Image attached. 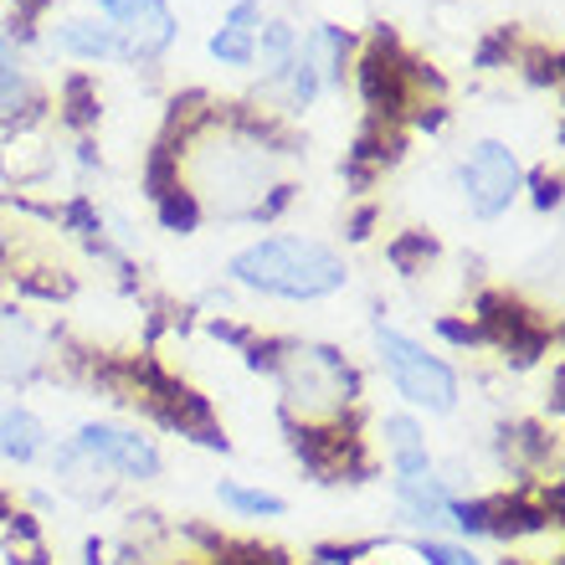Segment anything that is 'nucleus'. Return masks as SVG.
I'll return each instance as SVG.
<instances>
[{
    "label": "nucleus",
    "mask_w": 565,
    "mask_h": 565,
    "mask_svg": "<svg viewBox=\"0 0 565 565\" xmlns=\"http://www.w3.org/2000/svg\"><path fill=\"white\" fill-rule=\"evenodd\" d=\"M294 52H298V36H294V26H282V21H268V26H263V42H253V57H263L268 77H288Z\"/></svg>",
    "instance_id": "4468645a"
},
{
    "label": "nucleus",
    "mask_w": 565,
    "mask_h": 565,
    "mask_svg": "<svg viewBox=\"0 0 565 565\" xmlns=\"http://www.w3.org/2000/svg\"><path fill=\"white\" fill-rule=\"evenodd\" d=\"M483 329H489L493 340H499V350H509L520 365L524 360H535L540 344H545V334L524 319L520 303H504V298H483Z\"/></svg>",
    "instance_id": "6e6552de"
},
{
    "label": "nucleus",
    "mask_w": 565,
    "mask_h": 565,
    "mask_svg": "<svg viewBox=\"0 0 565 565\" xmlns=\"http://www.w3.org/2000/svg\"><path fill=\"white\" fill-rule=\"evenodd\" d=\"M462 195H468V211L483 216V222L504 216L509 201L520 195V160H514V149L499 145V139L473 145V154L462 160Z\"/></svg>",
    "instance_id": "20e7f679"
},
{
    "label": "nucleus",
    "mask_w": 565,
    "mask_h": 565,
    "mask_svg": "<svg viewBox=\"0 0 565 565\" xmlns=\"http://www.w3.org/2000/svg\"><path fill=\"white\" fill-rule=\"evenodd\" d=\"M386 452H391V473L396 478H431V452L427 437L412 417H386Z\"/></svg>",
    "instance_id": "1a4fd4ad"
},
{
    "label": "nucleus",
    "mask_w": 565,
    "mask_h": 565,
    "mask_svg": "<svg viewBox=\"0 0 565 565\" xmlns=\"http://www.w3.org/2000/svg\"><path fill=\"white\" fill-rule=\"evenodd\" d=\"M21 104H26V83H21V73H15L11 62H0V119L21 114Z\"/></svg>",
    "instance_id": "6ab92c4d"
},
{
    "label": "nucleus",
    "mask_w": 565,
    "mask_h": 565,
    "mask_svg": "<svg viewBox=\"0 0 565 565\" xmlns=\"http://www.w3.org/2000/svg\"><path fill=\"white\" fill-rule=\"evenodd\" d=\"M509 565H514V561H509Z\"/></svg>",
    "instance_id": "b1692460"
},
{
    "label": "nucleus",
    "mask_w": 565,
    "mask_h": 565,
    "mask_svg": "<svg viewBox=\"0 0 565 565\" xmlns=\"http://www.w3.org/2000/svg\"><path fill=\"white\" fill-rule=\"evenodd\" d=\"M257 21H263L257 0H237V6H232V15H226V26H232V31H253Z\"/></svg>",
    "instance_id": "aec40b11"
},
{
    "label": "nucleus",
    "mask_w": 565,
    "mask_h": 565,
    "mask_svg": "<svg viewBox=\"0 0 565 565\" xmlns=\"http://www.w3.org/2000/svg\"><path fill=\"white\" fill-rule=\"evenodd\" d=\"M375 344H381V365H386L396 396H406L412 406H427V412H452L458 406V371L447 360L427 355L417 340H406L402 329H375Z\"/></svg>",
    "instance_id": "7ed1b4c3"
},
{
    "label": "nucleus",
    "mask_w": 565,
    "mask_h": 565,
    "mask_svg": "<svg viewBox=\"0 0 565 565\" xmlns=\"http://www.w3.org/2000/svg\"><path fill=\"white\" fill-rule=\"evenodd\" d=\"M360 88H365L375 114H402L406 88H412V62H402V52L391 42H375L360 62Z\"/></svg>",
    "instance_id": "0eeeda50"
},
{
    "label": "nucleus",
    "mask_w": 565,
    "mask_h": 565,
    "mask_svg": "<svg viewBox=\"0 0 565 565\" xmlns=\"http://www.w3.org/2000/svg\"><path fill=\"white\" fill-rule=\"evenodd\" d=\"M36 365H42L36 329L15 313H0V381H26Z\"/></svg>",
    "instance_id": "9d476101"
},
{
    "label": "nucleus",
    "mask_w": 565,
    "mask_h": 565,
    "mask_svg": "<svg viewBox=\"0 0 565 565\" xmlns=\"http://www.w3.org/2000/svg\"><path fill=\"white\" fill-rule=\"evenodd\" d=\"M0 62H11V42H6V31H0Z\"/></svg>",
    "instance_id": "5701e85b"
},
{
    "label": "nucleus",
    "mask_w": 565,
    "mask_h": 565,
    "mask_svg": "<svg viewBox=\"0 0 565 565\" xmlns=\"http://www.w3.org/2000/svg\"><path fill=\"white\" fill-rule=\"evenodd\" d=\"M46 447V427L31 417L26 406L0 402V458L11 462H31Z\"/></svg>",
    "instance_id": "9b49d317"
},
{
    "label": "nucleus",
    "mask_w": 565,
    "mask_h": 565,
    "mask_svg": "<svg viewBox=\"0 0 565 565\" xmlns=\"http://www.w3.org/2000/svg\"><path fill=\"white\" fill-rule=\"evenodd\" d=\"M216 499H222L226 509H237V514H247V520H278L282 509V499L278 493H268V489H247V483H216Z\"/></svg>",
    "instance_id": "ddd939ff"
},
{
    "label": "nucleus",
    "mask_w": 565,
    "mask_h": 565,
    "mask_svg": "<svg viewBox=\"0 0 565 565\" xmlns=\"http://www.w3.org/2000/svg\"><path fill=\"white\" fill-rule=\"evenodd\" d=\"M195 201H191V191H180V185H170V191H160V222L170 226V232H191L195 226Z\"/></svg>",
    "instance_id": "dca6fc26"
},
{
    "label": "nucleus",
    "mask_w": 565,
    "mask_h": 565,
    "mask_svg": "<svg viewBox=\"0 0 565 565\" xmlns=\"http://www.w3.org/2000/svg\"><path fill=\"white\" fill-rule=\"evenodd\" d=\"M15 6H21V11H26V15H36V11H42V6H46V0H15Z\"/></svg>",
    "instance_id": "4be33fe9"
},
{
    "label": "nucleus",
    "mask_w": 565,
    "mask_h": 565,
    "mask_svg": "<svg viewBox=\"0 0 565 565\" xmlns=\"http://www.w3.org/2000/svg\"><path fill=\"white\" fill-rule=\"evenodd\" d=\"M129 6H135V0H98V11H104L108 21H119V15L129 11Z\"/></svg>",
    "instance_id": "412c9836"
},
{
    "label": "nucleus",
    "mask_w": 565,
    "mask_h": 565,
    "mask_svg": "<svg viewBox=\"0 0 565 565\" xmlns=\"http://www.w3.org/2000/svg\"><path fill=\"white\" fill-rule=\"evenodd\" d=\"M268 371L278 375L282 406L303 412V422L340 417L360 391L350 360L340 350H329V344H282V355L268 360Z\"/></svg>",
    "instance_id": "f03ea898"
},
{
    "label": "nucleus",
    "mask_w": 565,
    "mask_h": 565,
    "mask_svg": "<svg viewBox=\"0 0 565 565\" xmlns=\"http://www.w3.org/2000/svg\"><path fill=\"white\" fill-rule=\"evenodd\" d=\"M170 42H175V15H170L164 0H135V6L114 21V46H119L114 57H124V62L160 57Z\"/></svg>",
    "instance_id": "423d86ee"
},
{
    "label": "nucleus",
    "mask_w": 565,
    "mask_h": 565,
    "mask_svg": "<svg viewBox=\"0 0 565 565\" xmlns=\"http://www.w3.org/2000/svg\"><path fill=\"white\" fill-rule=\"evenodd\" d=\"M211 57L226 62V67H253V31H232L222 26L216 36H211Z\"/></svg>",
    "instance_id": "2eb2a0df"
},
{
    "label": "nucleus",
    "mask_w": 565,
    "mask_h": 565,
    "mask_svg": "<svg viewBox=\"0 0 565 565\" xmlns=\"http://www.w3.org/2000/svg\"><path fill=\"white\" fill-rule=\"evenodd\" d=\"M222 565H288V555L273 545H222Z\"/></svg>",
    "instance_id": "f3484780"
},
{
    "label": "nucleus",
    "mask_w": 565,
    "mask_h": 565,
    "mask_svg": "<svg viewBox=\"0 0 565 565\" xmlns=\"http://www.w3.org/2000/svg\"><path fill=\"white\" fill-rule=\"evenodd\" d=\"M417 555L427 565H483L473 551H468V545H447V540H422Z\"/></svg>",
    "instance_id": "a211bd4d"
},
{
    "label": "nucleus",
    "mask_w": 565,
    "mask_h": 565,
    "mask_svg": "<svg viewBox=\"0 0 565 565\" xmlns=\"http://www.w3.org/2000/svg\"><path fill=\"white\" fill-rule=\"evenodd\" d=\"M57 46L73 57H114V26L108 21H62L57 26Z\"/></svg>",
    "instance_id": "f8f14e48"
},
{
    "label": "nucleus",
    "mask_w": 565,
    "mask_h": 565,
    "mask_svg": "<svg viewBox=\"0 0 565 565\" xmlns=\"http://www.w3.org/2000/svg\"><path fill=\"white\" fill-rule=\"evenodd\" d=\"M232 278L242 288H257V294L273 298H298V303H313V298H329L344 288V263L319 242L303 237H268L253 242L232 257Z\"/></svg>",
    "instance_id": "f257e3e1"
},
{
    "label": "nucleus",
    "mask_w": 565,
    "mask_h": 565,
    "mask_svg": "<svg viewBox=\"0 0 565 565\" xmlns=\"http://www.w3.org/2000/svg\"><path fill=\"white\" fill-rule=\"evenodd\" d=\"M73 447L83 458L98 462V468H108V473L160 478V447L129 427H114V422H88V427H77Z\"/></svg>",
    "instance_id": "39448f33"
}]
</instances>
